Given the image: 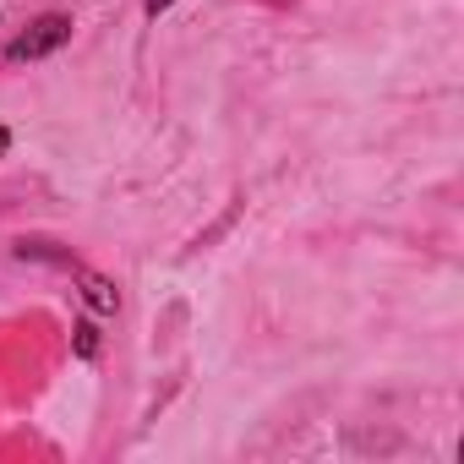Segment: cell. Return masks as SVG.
Returning a JSON list of instances; mask_svg holds the SVG:
<instances>
[{"instance_id":"obj_1","label":"cell","mask_w":464,"mask_h":464,"mask_svg":"<svg viewBox=\"0 0 464 464\" xmlns=\"http://www.w3.org/2000/svg\"><path fill=\"white\" fill-rule=\"evenodd\" d=\"M72 39V23L66 17H39L17 44H12V61H34V55H50V50H61Z\"/></svg>"},{"instance_id":"obj_2","label":"cell","mask_w":464,"mask_h":464,"mask_svg":"<svg viewBox=\"0 0 464 464\" xmlns=\"http://www.w3.org/2000/svg\"><path fill=\"white\" fill-rule=\"evenodd\" d=\"M82 290H88V301H93L99 312H115V306H121L115 285H110V279H99V274H82Z\"/></svg>"},{"instance_id":"obj_3","label":"cell","mask_w":464,"mask_h":464,"mask_svg":"<svg viewBox=\"0 0 464 464\" xmlns=\"http://www.w3.org/2000/svg\"><path fill=\"white\" fill-rule=\"evenodd\" d=\"M77 350H82V355H93V350H99V339H93V323H82V328H77Z\"/></svg>"},{"instance_id":"obj_4","label":"cell","mask_w":464,"mask_h":464,"mask_svg":"<svg viewBox=\"0 0 464 464\" xmlns=\"http://www.w3.org/2000/svg\"><path fill=\"white\" fill-rule=\"evenodd\" d=\"M6 148H12V131H6V126H0V153H6Z\"/></svg>"},{"instance_id":"obj_5","label":"cell","mask_w":464,"mask_h":464,"mask_svg":"<svg viewBox=\"0 0 464 464\" xmlns=\"http://www.w3.org/2000/svg\"><path fill=\"white\" fill-rule=\"evenodd\" d=\"M164 6H169V0H148V12H153V17H159V12H164Z\"/></svg>"}]
</instances>
